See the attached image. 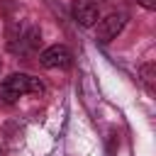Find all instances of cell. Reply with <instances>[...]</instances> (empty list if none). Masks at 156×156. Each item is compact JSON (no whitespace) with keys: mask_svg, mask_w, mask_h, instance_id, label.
Returning <instances> with one entry per match:
<instances>
[{"mask_svg":"<svg viewBox=\"0 0 156 156\" xmlns=\"http://www.w3.org/2000/svg\"><path fill=\"white\" fill-rule=\"evenodd\" d=\"M44 83L29 73H12L0 83V100L2 102H15L20 95H41Z\"/></svg>","mask_w":156,"mask_h":156,"instance_id":"cell-1","label":"cell"},{"mask_svg":"<svg viewBox=\"0 0 156 156\" xmlns=\"http://www.w3.org/2000/svg\"><path fill=\"white\" fill-rule=\"evenodd\" d=\"M124 24H127V15L124 12H112V15L102 17L95 24V39L102 41V44H107V41L117 39V34L124 29Z\"/></svg>","mask_w":156,"mask_h":156,"instance_id":"cell-2","label":"cell"},{"mask_svg":"<svg viewBox=\"0 0 156 156\" xmlns=\"http://www.w3.org/2000/svg\"><path fill=\"white\" fill-rule=\"evenodd\" d=\"M39 63H41L44 68H68V66L73 63V56H71L68 46L54 44V46H49V49H44V51L39 54Z\"/></svg>","mask_w":156,"mask_h":156,"instance_id":"cell-3","label":"cell"},{"mask_svg":"<svg viewBox=\"0 0 156 156\" xmlns=\"http://www.w3.org/2000/svg\"><path fill=\"white\" fill-rule=\"evenodd\" d=\"M71 12H73V20L80 27H93L100 20V7L93 0H76L73 7H71Z\"/></svg>","mask_w":156,"mask_h":156,"instance_id":"cell-4","label":"cell"},{"mask_svg":"<svg viewBox=\"0 0 156 156\" xmlns=\"http://www.w3.org/2000/svg\"><path fill=\"white\" fill-rule=\"evenodd\" d=\"M139 76H141V80H144L149 88H154V63H144V66L139 68Z\"/></svg>","mask_w":156,"mask_h":156,"instance_id":"cell-5","label":"cell"},{"mask_svg":"<svg viewBox=\"0 0 156 156\" xmlns=\"http://www.w3.org/2000/svg\"><path fill=\"white\" fill-rule=\"evenodd\" d=\"M139 2H141L146 10H154V7H156V0H139Z\"/></svg>","mask_w":156,"mask_h":156,"instance_id":"cell-6","label":"cell"}]
</instances>
